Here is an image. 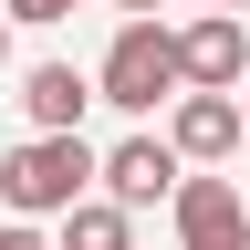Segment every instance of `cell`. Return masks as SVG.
Returning <instances> with one entry per match:
<instances>
[{
  "label": "cell",
  "mask_w": 250,
  "mask_h": 250,
  "mask_svg": "<svg viewBox=\"0 0 250 250\" xmlns=\"http://www.w3.org/2000/svg\"><path fill=\"white\" fill-rule=\"evenodd\" d=\"M94 198V146L83 136H21V146H0V208L21 219H62V208H83Z\"/></svg>",
  "instance_id": "1"
},
{
  "label": "cell",
  "mask_w": 250,
  "mask_h": 250,
  "mask_svg": "<svg viewBox=\"0 0 250 250\" xmlns=\"http://www.w3.org/2000/svg\"><path fill=\"white\" fill-rule=\"evenodd\" d=\"M94 104H115V115L177 104V31L167 21H115L104 62H94Z\"/></svg>",
  "instance_id": "2"
},
{
  "label": "cell",
  "mask_w": 250,
  "mask_h": 250,
  "mask_svg": "<svg viewBox=\"0 0 250 250\" xmlns=\"http://www.w3.org/2000/svg\"><path fill=\"white\" fill-rule=\"evenodd\" d=\"M177 156H167V136H115L104 156H94V198H104V208H125V219H136V208H156V198H177Z\"/></svg>",
  "instance_id": "3"
},
{
  "label": "cell",
  "mask_w": 250,
  "mask_h": 250,
  "mask_svg": "<svg viewBox=\"0 0 250 250\" xmlns=\"http://www.w3.org/2000/svg\"><path fill=\"white\" fill-rule=\"evenodd\" d=\"M177 250H250V198H240V177H177Z\"/></svg>",
  "instance_id": "4"
},
{
  "label": "cell",
  "mask_w": 250,
  "mask_h": 250,
  "mask_svg": "<svg viewBox=\"0 0 250 250\" xmlns=\"http://www.w3.org/2000/svg\"><path fill=\"white\" fill-rule=\"evenodd\" d=\"M240 83H250V31L198 11L177 31V94H240Z\"/></svg>",
  "instance_id": "5"
},
{
  "label": "cell",
  "mask_w": 250,
  "mask_h": 250,
  "mask_svg": "<svg viewBox=\"0 0 250 250\" xmlns=\"http://www.w3.org/2000/svg\"><path fill=\"white\" fill-rule=\"evenodd\" d=\"M167 156H177V167L240 156V104H229V94H177V104H167Z\"/></svg>",
  "instance_id": "6"
},
{
  "label": "cell",
  "mask_w": 250,
  "mask_h": 250,
  "mask_svg": "<svg viewBox=\"0 0 250 250\" xmlns=\"http://www.w3.org/2000/svg\"><path fill=\"white\" fill-rule=\"evenodd\" d=\"M83 104H94V73H73V62H31V73H21L31 136H83Z\"/></svg>",
  "instance_id": "7"
},
{
  "label": "cell",
  "mask_w": 250,
  "mask_h": 250,
  "mask_svg": "<svg viewBox=\"0 0 250 250\" xmlns=\"http://www.w3.org/2000/svg\"><path fill=\"white\" fill-rule=\"evenodd\" d=\"M52 250H136V219L104 208V198H83V208H62V240Z\"/></svg>",
  "instance_id": "8"
},
{
  "label": "cell",
  "mask_w": 250,
  "mask_h": 250,
  "mask_svg": "<svg viewBox=\"0 0 250 250\" xmlns=\"http://www.w3.org/2000/svg\"><path fill=\"white\" fill-rule=\"evenodd\" d=\"M83 0H0V21H31V31H52V21H73Z\"/></svg>",
  "instance_id": "9"
},
{
  "label": "cell",
  "mask_w": 250,
  "mask_h": 250,
  "mask_svg": "<svg viewBox=\"0 0 250 250\" xmlns=\"http://www.w3.org/2000/svg\"><path fill=\"white\" fill-rule=\"evenodd\" d=\"M0 250H52L42 229H21V219H0Z\"/></svg>",
  "instance_id": "10"
},
{
  "label": "cell",
  "mask_w": 250,
  "mask_h": 250,
  "mask_svg": "<svg viewBox=\"0 0 250 250\" xmlns=\"http://www.w3.org/2000/svg\"><path fill=\"white\" fill-rule=\"evenodd\" d=\"M115 11H125V21H156V11H167V0H115Z\"/></svg>",
  "instance_id": "11"
},
{
  "label": "cell",
  "mask_w": 250,
  "mask_h": 250,
  "mask_svg": "<svg viewBox=\"0 0 250 250\" xmlns=\"http://www.w3.org/2000/svg\"><path fill=\"white\" fill-rule=\"evenodd\" d=\"M208 11H219V21H240V11H250V0H208Z\"/></svg>",
  "instance_id": "12"
},
{
  "label": "cell",
  "mask_w": 250,
  "mask_h": 250,
  "mask_svg": "<svg viewBox=\"0 0 250 250\" xmlns=\"http://www.w3.org/2000/svg\"><path fill=\"white\" fill-rule=\"evenodd\" d=\"M0 62H11V21H0Z\"/></svg>",
  "instance_id": "13"
},
{
  "label": "cell",
  "mask_w": 250,
  "mask_h": 250,
  "mask_svg": "<svg viewBox=\"0 0 250 250\" xmlns=\"http://www.w3.org/2000/svg\"><path fill=\"white\" fill-rule=\"evenodd\" d=\"M229 104H240V125H250V94H229Z\"/></svg>",
  "instance_id": "14"
}]
</instances>
